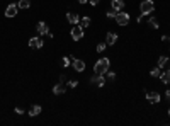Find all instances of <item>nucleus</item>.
<instances>
[{"label":"nucleus","mask_w":170,"mask_h":126,"mask_svg":"<svg viewBox=\"0 0 170 126\" xmlns=\"http://www.w3.org/2000/svg\"><path fill=\"white\" fill-rule=\"evenodd\" d=\"M110 66V60L109 58H100V60L95 61V65H93V73H97V75H104L109 70Z\"/></svg>","instance_id":"nucleus-1"},{"label":"nucleus","mask_w":170,"mask_h":126,"mask_svg":"<svg viewBox=\"0 0 170 126\" xmlns=\"http://www.w3.org/2000/svg\"><path fill=\"white\" fill-rule=\"evenodd\" d=\"M155 9V4H153V0H143L140 5V10H141V15H148V14L153 12Z\"/></svg>","instance_id":"nucleus-2"},{"label":"nucleus","mask_w":170,"mask_h":126,"mask_svg":"<svg viewBox=\"0 0 170 126\" xmlns=\"http://www.w3.org/2000/svg\"><path fill=\"white\" fill-rule=\"evenodd\" d=\"M82 38H83V27L80 24H76V26L72 27V39L73 41H80Z\"/></svg>","instance_id":"nucleus-3"},{"label":"nucleus","mask_w":170,"mask_h":126,"mask_svg":"<svg viewBox=\"0 0 170 126\" xmlns=\"http://www.w3.org/2000/svg\"><path fill=\"white\" fill-rule=\"evenodd\" d=\"M116 22H117L119 26H127V22H129V15H127V12H121V10H119L117 15H116Z\"/></svg>","instance_id":"nucleus-4"},{"label":"nucleus","mask_w":170,"mask_h":126,"mask_svg":"<svg viewBox=\"0 0 170 126\" xmlns=\"http://www.w3.org/2000/svg\"><path fill=\"white\" fill-rule=\"evenodd\" d=\"M17 10H19V5H17V4L7 5V9H5V17H8V19L15 17V15H17Z\"/></svg>","instance_id":"nucleus-5"},{"label":"nucleus","mask_w":170,"mask_h":126,"mask_svg":"<svg viewBox=\"0 0 170 126\" xmlns=\"http://www.w3.org/2000/svg\"><path fill=\"white\" fill-rule=\"evenodd\" d=\"M66 21L70 22L72 26H76V24L80 22V15H78L76 12H68L66 14Z\"/></svg>","instance_id":"nucleus-6"},{"label":"nucleus","mask_w":170,"mask_h":126,"mask_svg":"<svg viewBox=\"0 0 170 126\" xmlns=\"http://www.w3.org/2000/svg\"><path fill=\"white\" fill-rule=\"evenodd\" d=\"M72 65H73V70H75V72H78V73L85 70V61L83 60H76V58H75V60L72 61Z\"/></svg>","instance_id":"nucleus-7"},{"label":"nucleus","mask_w":170,"mask_h":126,"mask_svg":"<svg viewBox=\"0 0 170 126\" xmlns=\"http://www.w3.org/2000/svg\"><path fill=\"white\" fill-rule=\"evenodd\" d=\"M146 99L150 100V102H153V104H157V102H160V99H162V96L158 94V92H146Z\"/></svg>","instance_id":"nucleus-8"},{"label":"nucleus","mask_w":170,"mask_h":126,"mask_svg":"<svg viewBox=\"0 0 170 126\" xmlns=\"http://www.w3.org/2000/svg\"><path fill=\"white\" fill-rule=\"evenodd\" d=\"M36 31H38L41 36H44V34L49 32V27H48L46 22H38V24H36Z\"/></svg>","instance_id":"nucleus-9"},{"label":"nucleus","mask_w":170,"mask_h":126,"mask_svg":"<svg viewBox=\"0 0 170 126\" xmlns=\"http://www.w3.org/2000/svg\"><path fill=\"white\" fill-rule=\"evenodd\" d=\"M29 46H31L32 49L42 48V39H41V38H31V39H29Z\"/></svg>","instance_id":"nucleus-10"},{"label":"nucleus","mask_w":170,"mask_h":126,"mask_svg":"<svg viewBox=\"0 0 170 126\" xmlns=\"http://www.w3.org/2000/svg\"><path fill=\"white\" fill-rule=\"evenodd\" d=\"M116 41H117V34H116L114 31L107 32V36H106V43H107V46H112V44H116Z\"/></svg>","instance_id":"nucleus-11"},{"label":"nucleus","mask_w":170,"mask_h":126,"mask_svg":"<svg viewBox=\"0 0 170 126\" xmlns=\"http://www.w3.org/2000/svg\"><path fill=\"white\" fill-rule=\"evenodd\" d=\"M65 92H66V87H65V83H56L55 87H53V94H55V96H59V94H65Z\"/></svg>","instance_id":"nucleus-12"},{"label":"nucleus","mask_w":170,"mask_h":126,"mask_svg":"<svg viewBox=\"0 0 170 126\" xmlns=\"http://www.w3.org/2000/svg\"><path fill=\"white\" fill-rule=\"evenodd\" d=\"M110 7H112V9L114 10H123V7H124V2L123 0H112V2H110Z\"/></svg>","instance_id":"nucleus-13"},{"label":"nucleus","mask_w":170,"mask_h":126,"mask_svg":"<svg viewBox=\"0 0 170 126\" xmlns=\"http://www.w3.org/2000/svg\"><path fill=\"white\" fill-rule=\"evenodd\" d=\"M38 114H41V106H38V104L31 106V109H29V116H38Z\"/></svg>","instance_id":"nucleus-14"},{"label":"nucleus","mask_w":170,"mask_h":126,"mask_svg":"<svg viewBox=\"0 0 170 126\" xmlns=\"http://www.w3.org/2000/svg\"><path fill=\"white\" fill-rule=\"evenodd\" d=\"M160 80L163 83H170V70H167V72H162V73H160Z\"/></svg>","instance_id":"nucleus-15"},{"label":"nucleus","mask_w":170,"mask_h":126,"mask_svg":"<svg viewBox=\"0 0 170 126\" xmlns=\"http://www.w3.org/2000/svg\"><path fill=\"white\" fill-rule=\"evenodd\" d=\"M78 24H80L83 29H85V27H89V26H90V17H89V15H85V17H80V22H78Z\"/></svg>","instance_id":"nucleus-16"},{"label":"nucleus","mask_w":170,"mask_h":126,"mask_svg":"<svg viewBox=\"0 0 170 126\" xmlns=\"http://www.w3.org/2000/svg\"><path fill=\"white\" fill-rule=\"evenodd\" d=\"M17 5H19V9H29V7H31V2H29V0H19V4H17Z\"/></svg>","instance_id":"nucleus-17"},{"label":"nucleus","mask_w":170,"mask_h":126,"mask_svg":"<svg viewBox=\"0 0 170 126\" xmlns=\"http://www.w3.org/2000/svg\"><path fill=\"white\" fill-rule=\"evenodd\" d=\"M148 26L153 27V29H158V27H160V24H158V21L155 17H150L148 19Z\"/></svg>","instance_id":"nucleus-18"},{"label":"nucleus","mask_w":170,"mask_h":126,"mask_svg":"<svg viewBox=\"0 0 170 126\" xmlns=\"http://www.w3.org/2000/svg\"><path fill=\"white\" fill-rule=\"evenodd\" d=\"M167 61H168V58H167L165 55H162V56L158 58V66H160V68H163V66L167 65Z\"/></svg>","instance_id":"nucleus-19"},{"label":"nucleus","mask_w":170,"mask_h":126,"mask_svg":"<svg viewBox=\"0 0 170 126\" xmlns=\"http://www.w3.org/2000/svg\"><path fill=\"white\" fill-rule=\"evenodd\" d=\"M106 15H107V17H109V19H116V15H117V10H114V9H112V7H110V9L106 12Z\"/></svg>","instance_id":"nucleus-20"},{"label":"nucleus","mask_w":170,"mask_h":126,"mask_svg":"<svg viewBox=\"0 0 170 126\" xmlns=\"http://www.w3.org/2000/svg\"><path fill=\"white\" fill-rule=\"evenodd\" d=\"M160 73H162V68H160V66H157V68H151V72H150V75H151V77H160Z\"/></svg>","instance_id":"nucleus-21"},{"label":"nucleus","mask_w":170,"mask_h":126,"mask_svg":"<svg viewBox=\"0 0 170 126\" xmlns=\"http://www.w3.org/2000/svg\"><path fill=\"white\" fill-rule=\"evenodd\" d=\"M106 85V78L104 75H99V80H97V87H104Z\"/></svg>","instance_id":"nucleus-22"},{"label":"nucleus","mask_w":170,"mask_h":126,"mask_svg":"<svg viewBox=\"0 0 170 126\" xmlns=\"http://www.w3.org/2000/svg\"><path fill=\"white\" fill-rule=\"evenodd\" d=\"M73 60H75L73 56H72V58H70V56H65V58H63V66H70V63H72Z\"/></svg>","instance_id":"nucleus-23"},{"label":"nucleus","mask_w":170,"mask_h":126,"mask_svg":"<svg viewBox=\"0 0 170 126\" xmlns=\"http://www.w3.org/2000/svg\"><path fill=\"white\" fill-rule=\"evenodd\" d=\"M106 48H107V43H99V44H97V48H95V49H97V51L100 53V51H104Z\"/></svg>","instance_id":"nucleus-24"},{"label":"nucleus","mask_w":170,"mask_h":126,"mask_svg":"<svg viewBox=\"0 0 170 126\" xmlns=\"http://www.w3.org/2000/svg\"><path fill=\"white\" fill-rule=\"evenodd\" d=\"M76 85H78V82H76V80H70V82L66 83V87H72V89H75Z\"/></svg>","instance_id":"nucleus-25"},{"label":"nucleus","mask_w":170,"mask_h":126,"mask_svg":"<svg viewBox=\"0 0 170 126\" xmlns=\"http://www.w3.org/2000/svg\"><path fill=\"white\" fill-rule=\"evenodd\" d=\"M106 75H107V78H109V80H114V77H116V73H114V72H110V70H107Z\"/></svg>","instance_id":"nucleus-26"},{"label":"nucleus","mask_w":170,"mask_h":126,"mask_svg":"<svg viewBox=\"0 0 170 126\" xmlns=\"http://www.w3.org/2000/svg\"><path fill=\"white\" fill-rule=\"evenodd\" d=\"M97 80H99V75L95 73L92 78H90V83H92V85H97Z\"/></svg>","instance_id":"nucleus-27"},{"label":"nucleus","mask_w":170,"mask_h":126,"mask_svg":"<svg viewBox=\"0 0 170 126\" xmlns=\"http://www.w3.org/2000/svg\"><path fill=\"white\" fill-rule=\"evenodd\" d=\"M59 82H61V83H65V82H66V77H65V73H61V75H59Z\"/></svg>","instance_id":"nucleus-28"},{"label":"nucleus","mask_w":170,"mask_h":126,"mask_svg":"<svg viewBox=\"0 0 170 126\" xmlns=\"http://www.w3.org/2000/svg\"><path fill=\"white\" fill-rule=\"evenodd\" d=\"M14 111H15V114H24V111H22L21 107H15V109H14Z\"/></svg>","instance_id":"nucleus-29"},{"label":"nucleus","mask_w":170,"mask_h":126,"mask_svg":"<svg viewBox=\"0 0 170 126\" xmlns=\"http://www.w3.org/2000/svg\"><path fill=\"white\" fill-rule=\"evenodd\" d=\"M99 2H100V0H90V5H93V7H95V5H99Z\"/></svg>","instance_id":"nucleus-30"},{"label":"nucleus","mask_w":170,"mask_h":126,"mask_svg":"<svg viewBox=\"0 0 170 126\" xmlns=\"http://www.w3.org/2000/svg\"><path fill=\"white\" fill-rule=\"evenodd\" d=\"M162 41H165V43H170V38H168V36H162Z\"/></svg>","instance_id":"nucleus-31"},{"label":"nucleus","mask_w":170,"mask_h":126,"mask_svg":"<svg viewBox=\"0 0 170 126\" xmlns=\"http://www.w3.org/2000/svg\"><path fill=\"white\" fill-rule=\"evenodd\" d=\"M165 99L170 102V90H167V92H165Z\"/></svg>","instance_id":"nucleus-32"},{"label":"nucleus","mask_w":170,"mask_h":126,"mask_svg":"<svg viewBox=\"0 0 170 126\" xmlns=\"http://www.w3.org/2000/svg\"><path fill=\"white\" fill-rule=\"evenodd\" d=\"M76 2H78V4H82V5H83V4H87L89 0H76Z\"/></svg>","instance_id":"nucleus-33"},{"label":"nucleus","mask_w":170,"mask_h":126,"mask_svg":"<svg viewBox=\"0 0 170 126\" xmlns=\"http://www.w3.org/2000/svg\"><path fill=\"white\" fill-rule=\"evenodd\" d=\"M168 116H170V109H168Z\"/></svg>","instance_id":"nucleus-34"},{"label":"nucleus","mask_w":170,"mask_h":126,"mask_svg":"<svg viewBox=\"0 0 170 126\" xmlns=\"http://www.w3.org/2000/svg\"><path fill=\"white\" fill-rule=\"evenodd\" d=\"M168 70H170V68H168Z\"/></svg>","instance_id":"nucleus-35"}]
</instances>
